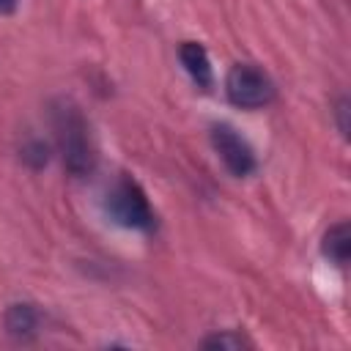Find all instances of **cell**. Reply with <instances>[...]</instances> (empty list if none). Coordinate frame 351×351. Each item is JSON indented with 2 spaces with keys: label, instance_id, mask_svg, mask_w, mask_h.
Returning a JSON list of instances; mask_svg holds the SVG:
<instances>
[{
  "label": "cell",
  "instance_id": "9c48e42d",
  "mask_svg": "<svg viewBox=\"0 0 351 351\" xmlns=\"http://www.w3.org/2000/svg\"><path fill=\"white\" fill-rule=\"evenodd\" d=\"M335 112H337V123H340V132H343V134H348V121H346V115H348V99H340Z\"/></svg>",
  "mask_w": 351,
  "mask_h": 351
},
{
  "label": "cell",
  "instance_id": "6da1fadb",
  "mask_svg": "<svg viewBox=\"0 0 351 351\" xmlns=\"http://www.w3.org/2000/svg\"><path fill=\"white\" fill-rule=\"evenodd\" d=\"M52 126H55V137H58L66 167L74 176H85L93 167V151H90L88 123L82 112L71 101H60L52 110Z\"/></svg>",
  "mask_w": 351,
  "mask_h": 351
},
{
  "label": "cell",
  "instance_id": "30bf717a",
  "mask_svg": "<svg viewBox=\"0 0 351 351\" xmlns=\"http://www.w3.org/2000/svg\"><path fill=\"white\" fill-rule=\"evenodd\" d=\"M16 8V0H0V14H11Z\"/></svg>",
  "mask_w": 351,
  "mask_h": 351
},
{
  "label": "cell",
  "instance_id": "ba28073f",
  "mask_svg": "<svg viewBox=\"0 0 351 351\" xmlns=\"http://www.w3.org/2000/svg\"><path fill=\"white\" fill-rule=\"evenodd\" d=\"M203 346L206 348H244V346H250V340L247 337H241L239 332H219V335H211V337H206L203 340Z\"/></svg>",
  "mask_w": 351,
  "mask_h": 351
},
{
  "label": "cell",
  "instance_id": "3957f363",
  "mask_svg": "<svg viewBox=\"0 0 351 351\" xmlns=\"http://www.w3.org/2000/svg\"><path fill=\"white\" fill-rule=\"evenodd\" d=\"M225 90H228V99L236 104V107H244V110H258V107H266L271 99H274V82L269 80V74L252 63H239L228 71V80H225Z\"/></svg>",
  "mask_w": 351,
  "mask_h": 351
},
{
  "label": "cell",
  "instance_id": "7a4b0ae2",
  "mask_svg": "<svg viewBox=\"0 0 351 351\" xmlns=\"http://www.w3.org/2000/svg\"><path fill=\"white\" fill-rule=\"evenodd\" d=\"M107 214L112 222L134 230H154L156 228V214L145 197V192L132 181V178H118L112 189L107 192Z\"/></svg>",
  "mask_w": 351,
  "mask_h": 351
},
{
  "label": "cell",
  "instance_id": "52a82bcc",
  "mask_svg": "<svg viewBox=\"0 0 351 351\" xmlns=\"http://www.w3.org/2000/svg\"><path fill=\"white\" fill-rule=\"evenodd\" d=\"M348 252H351L348 222H337V225H335V228H329V230H326V236H324V255H326L332 263L346 266Z\"/></svg>",
  "mask_w": 351,
  "mask_h": 351
},
{
  "label": "cell",
  "instance_id": "8992f818",
  "mask_svg": "<svg viewBox=\"0 0 351 351\" xmlns=\"http://www.w3.org/2000/svg\"><path fill=\"white\" fill-rule=\"evenodd\" d=\"M5 329L16 340H27L38 329V310L33 304H11L5 310Z\"/></svg>",
  "mask_w": 351,
  "mask_h": 351
},
{
  "label": "cell",
  "instance_id": "5b68a950",
  "mask_svg": "<svg viewBox=\"0 0 351 351\" xmlns=\"http://www.w3.org/2000/svg\"><path fill=\"white\" fill-rule=\"evenodd\" d=\"M178 55H181V63H184V69L189 71V77H192L200 88H211V63H208V55H206L203 44H197V41H184L181 49H178Z\"/></svg>",
  "mask_w": 351,
  "mask_h": 351
},
{
  "label": "cell",
  "instance_id": "277c9868",
  "mask_svg": "<svg viewBox=\"0 0 351 351\" xmlns=\"http://www.w3.org/2000/svg\"><path fill=\"white\" fill-rule=\"evenodd\" d=\"M211 143H214V148H217L222 165H225L233 176L241 178V176H250V173L258 167L255 154H252V148L247 145V140H244L241 134H236V129H230L228 123H217V126L211 129Z\"/></svg>",
  "mask_w": 351,
  "mask_h": 351
}]
</instances>
